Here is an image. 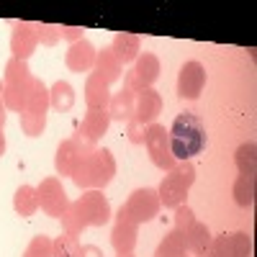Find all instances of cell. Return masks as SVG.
<instances>
[{"instance_id":"f35d334b","label":"cell","mask_w":257,"mask_h":257,"mask_svg":"<svg viewBox=\"0 0 257 257\" xmlns=\"http://www.w3.org/2000/svg\"><path fill=\"white\" fill-rule=\"evenodd\" d=\"M6 155V134H3V128H0V157Z\"/></svg>"},{"instance_id":"83f0119b","label":"cell","mask_w":257,"mask_h":257,"mask_svg":"<svg viewBox=\"0 0 257 257\" xmlns=\"http://www.w3.org/2000/svg\"><path fill=\"white\" fill-rule=\"evenodd\" d=\"M21 118V132H24L26 137L36 139L44 134V128H47V113H36V111H24V113H18Z\"/></svg>"},{"instance_id":"ab89813d","label":"cell","mask_w":257,"mask_h":257,"mask_svg":"<svg viewBox=\"0 0 257 257\" xmlns=\"http://www.w3.org/2000/svg\"><path fill=\"white\" fill-rule=\"evenodd\" d=\"M118 257H134V252H128V254H118Z\"/></svg>"},{"instance_id":"9a60e30c","label":"cell","mask_w":257,"mask_h":257,"mask_svg":"<svg viewBox=\"0 0 257 257\" xmlns=\"http://www.w3.org/2000/svg\"><path fill=\"white\" fill-rule=\"evenodd\" d=\"M108 126H111L108 111H88V113H85V118H82V123H80V132L75 137H80L82 142H88V144L95 147L105 137Z\"/></svg>"},{"instance_id":"7402d4cb","label":"cell","mask_w":257,"mask_h":257,"mask_svg":"<svg viewBox=\"0 0 257 257\" xmlns=\"http://www.w3.org/2000/svg\"><path fill=\"white\" fill-rule=\"evenodd\" d=\"M134 105H137V95L132 90L121 88L118 93H111V103H108V116L111 121H132L134 118Z\"/></svg>"},{"instance_id":"6da1fadb","label":"cell","mask_w":257,"mask_h":257,"mask_svg":"<svg viewBox=\"0 0 257 257\" xmlns=\"http://www.w3.org/2000/svg\"><path fill=\"white\" fill-rule=\"evenodd\" d=\"M170 137V149L173 157L178 162H190L196 155H201L206 144H208V134H206V123L190 111H183L175 116L173 126L167 128Z\"/></svg>"},{"instance_id":"3957f363","label":"cell","mask_w":257,"mask_h":257,"mask_svg":"<svg viewBox=\"0 0 257 257\" xmlns=\"http://www.w3.org/2000/svg\"><path fill=\"white\" fill-rule=\"evenodd\" d=\"M193 183H196V165L193 162H178L173 170H167V175L162 178V183L157 188L160 203L165 208L183 206L190 188H193Z\"/></svg>"},{"instance_id":"e0dca14e","label":"cell","mask_w":257,"mask_h":257,"mask_svg":"<svg viewBox=\"0 0 257 257\" xmlns=\"http://www.w3.org/2000/svg\"><path fill=\"white\" fill-rule=\"evenodd\" d=\"M85 103H88V111H108L111 85L95 72H90L88 80H85Z\"/></svg>"},{"instance_id":"2e32d148","label":"cell","mask_w":257,"mask_h":257,"mask_svg":"<svg viewBox=\"0 0 257 257\" xmlns=\"http://www.w3.org/2000/svg\"><path fill=\"white\" fill-rule=\"evenodd\" d=\"M162 113V95L155 88H147L142 93H137V105H134V118L144 126L155 123L157 116Z\"/></svg>"},{"instance_id":"ac0fdd59","label":"cell","mask_w":257,"mask_h":257,"mask_svg":"<svg viewBox=\"0 0 257 257\" xmlns=\"http://www.w3.org/2000/svg\"><path fill=\"white\" fill-rule=\"evenodd\" d=\"M137 242H139V226L132 224V221L116 219V224H113V229H111V247L116 249V254L134 252Z\"/></svg>"},{"instance_id":"484cf974","label":"cell","mask_w":257,"mask_h":257,"mask_svg":"<svg viewBox=\"0 0 257 257\" xmlns=\"http://www.w3.org/2000/svg\"><path fill=\"white\" fill-rule=\"evenodd\" d=\"M234 165H237L239 175H254L257 170V147L254 142H244L237 147V152H234Z\"/></svg>"},{"instance_id":"7a4b0ae2","label":"cell","mask_w":257,"mask_h":257,"mask_svg":"<svg viewBox=\"0 0 257 257\" xmlns=\"http://www.w3.org/2000/svg\"><path fill=\"white\" fill-rule=\"evenodd\" d=\"M116 178V157L108 147H95L72 173V183L80 190H103Z\"/></svg>"},{"instance_id":"60d3db41","label":"cell","mask_w":257,"mask_h":257,"mask_svg":"<svg viewBox=\"0 0 257 257\" xmlns=\"http://www.w3.org/2000/svg\"><path fill=\"white\" fill-rule=\"evenodd\" d=\"M203 257H211V254H203Z\"/></svg>"},{"instance_id":"4dcf8cb0","label":"cell","mask_w":257,"mask_h":257,"mask_svg":"<svg viewBox=\"0 0 257 257\" xmlns=\"http://www.w3.org/2000/svg\"><path fill=\"white\" fill-rule=\"evenodd\" d=\"M59 221H62V231H64V234H72V237H80V234L88 229V226L82 224L80 213H77V208H75L72 203L67 206V211L62 213V219H59Z\"/></svg>"},{"instance_id":"603a6c76","label":"cell","mask_w":257,"mask_h":257,"mask_svg":"<svg viewBox=\"0 0 257 257\" xmlns=\"http://www.w3.org/2000/svg\"><path fill=\"white\" fill-rule=\"evenodd\" d=\"M75 100H77L75 88H72L67 80H57L52 88H49V108H54L59 113L72 111L75 108Z\"/></svg>"},{"instance_id":"d4e9b609","label":"cell","mask_w":257,"mask_h":257,"mask_svg":"<svg viewBox=\"0 0 257 257\" xmlns=\"http://www.w3.org/2000/svg\"><path fill=\"white\" fill-rule=\"evenodd\" d=\"M231 196L234 203L239 208H252L254 206V196H257V180L254 175H239L231 185Z\"/></svg>"},{"instance_id":"30bf717a","label":"cell","mask_w":257,"mask_h":257,"mask_svg":"<svg viewBox=\"0 0 257 257\" xmlns=\"http://www.w3.org/2000/svg\"><path fill=\"white\" fill-rule=\"evenodd\" d=\"M211 257H252V237L247 231H224L211 239Z\"/></svg>"},{"instance_id":"f1b7e54d","label":"cell","mask_w":257,"mask_h":257,"mask_svg":"<svg viewBox=\"0 0 257 257\" xmlns=\"http://www.w3.org/2000/svg\"><path fill=\"white\" fill-rule=\"evenodd\" d=\"M80 239L72 237V234H59V237L52 239V257H77L80 254Z\"/></svg>"},{"instance_id":"5b68a950","label":"cell","mask_w":257,"mask_h":257,"mask_svg":"<svg viewBox=\"0 0 257 257\" xmlns=\"http://www.w3.org/2000/svg\"><path fill=\"white\" fill-rule=\"evenodd\" d=\"M85 226H105L111 221V203L103 196V190H82V196L72 201Z\"/></svg>"},{"instance_id":"ba28073f","label":"cell","mask_w":257,"mask_h":257,"mask_svg":"<svg viewBox=\"0 0 257 257\" xmlns=\"http://www.w3.org/2000/svg\"><path fill=\"white\" fill-rule=\"evenodd\" d=\"M93 144L82 142L80 137H70V139H62L59 147H57V155H54V170L57 175L62 178H72L75 167L93 152Z\"/></svg>"},{"instance_id":"d6a6232c","label":"cell","mask_w":257,"mask_h":257,"mask_svg":"<svg viewBox=\"0 0 257 257\" xmlns=\"http://www.w3.org/2000/svg\"><path fill=\"white\" fill-rule=\"evenodd\" d=\"M36 34H39V44L44 47H57V41L62 39L57 24H36Z\"/></svg>"},{"instance_id":"ffe728a7","label":"cell","mask_w":257,"mask_h":257,"mask_svg":"<svg viewBox=\"0 0 257 257\" xmlns=\"http://www.w3.org/2000/svg\"><path fill=\"white\" fill-rule=\"evenodd\" d=\"M34 75L24 82H16V85H3V103L8 111H16V113H24L26 111V103H29V95H31V88H34Z\"/></svg>"},{"instance_id":"e575fe53","label":"cell","mask_w":257,"mask_h":257,"mask_svg":"<svg viewBox=\"0 0 257 257\" xmlns=\"http://www.w3.org/2000/svg\"><path fill=\"white\" fill-rule=\"evenodd\" d=\"M193 221H196V213H193V208L190 206H178L175 208V231H183L185 226H190Z\"/></svg>"},{"instance_id":"1f68e13d","label":"cell","mask_w":257,"mask_h":257,"mask_svg":"<svg viewBox=\"0 0 257 257\" xmlns=\"http://www.w3.org/2000/svg\"><path fill=\"white\" fill-rule=\"evenodd\" d=\"M21 257H52V239L47 234H36Z\"/></svg>"},{"instance_id":"d590c367","label":"cell","mask_w":257,"mask_h":257,"mask_svg":"<svg viewBox=\"0 0 257 257\" xmlns=\"http://www.w3.org/2000/svg\"><path fill=\"white\" fill-rule=\"evenodd\" d=\"M59 34H62V39H70L72 41V44H75V41H80V39H85L82 34V26H59Z\"/></svg>"},{"instance_id":"9c48e42d","label":"cell","mask_w":257,"mask_h":257,"mask_svg":"<svg viewBox=\"0 0 257 257\" xmlns=\"http://www.w3.org/2000/svg\"><path fill=\"white\" fill-rule=\"evenodd\" d=\"M39 193V208L52 219H62V213L67 211L70 198H67V190H64L59 178H44L36 188Z\"/></svg>"},{"instance_id":"74e56055","label":"cell","mask_w":257,"mask_h":257,"mask_svg":"<svg viewBox=\"0 0 257 257\" xmlns=\"http://www.w3.org/2000/svg\"><path fill=\"white\" fill-rule=\"evenodd\" d=\"M6 103H3V82H0V128H6Z\"/></svg>"},{"instance_id":"f546056e","label":"cell","mask_w":257,"mask_h":257,"mask_svg":"<svg viewBox=\"0 0 257 257\" xmlns=\"http://www.w3.org/2000/svg\"><path fill=\"white\" fill-rule=\"evenodd\" d=\"M31 77V67L29 62L24 59H8L6 62V70H3V85H16V82H24Z\"/></svg>"},{"instance_id":"52a82bcc","label":"cell","mask_w":257,"mask_h":257,"mask_svg":"<svg viewBox=\"0 0 257 257\" xmlns=\"http://www.w3.org/2000/svg\"><path fill=\"white\" fill-rule=\"evenodd\" d=\"M144 147L149 152V160H152L155 167H160L162 173L173 170L178 165V160L173 157V149H170V137H167V128L162 123H149L147 126V139H144Z\"/></svg>"},{"instance_id":"8d00e7d4","label":"cell","mask_w":257,"mask_h":257,"mask_svg":"<svg viewBox=\"0 0 257 257\" xmlns=\"http://www.w3.org/2000/svg\"><path fill=\"white\" fill-rule=\"evenodd\" d=\"M77 257H105V254H103V249L95 247V244H82Z\"/></svg>"},{"instance_id":"7c38bea8","label":"cell","mask_w":257,"mask_h":257,"mask_svg":"<svg viewBox=\"0 0 257 257\" xmlns=\"http://www.w3.org/2000/svg\"><path fill=\"white\" fill-rule=\"evenodd\" d=\"M36 47H39L36 24L34 21H16L13 34H11V57L29 62V57L36 52Z\"/></svg>"},{"instance_id":"277c9868","label":"cell","mask_w":257,"mask_h":257,"mask_svg":"<svg viewBox=\"0 0 257 257\" xmlns=\"http://www.w3.org/2000/svg\"><path fill=\"white\" fill-rule=\"evenodd\" d=\"M162 203H160V196H157V188H137L132 196H128L121 208L116 211V219H123V221H132L137 226L152 221L157 213H160Z\"/></svg>"},{"instance_id":"836d02e7","label":"cell","mask_w":257,"mask_h":257,"mask_svg":"<svg viewBox=\"0 0 257 257\" xmlns=\"http://www.w3.org/2000/svg\"><path fill=\"white\" fill-rule=\"evenodd\" d=\"M126 139L132 142V144H144V139H147V126L139 123L137 118L126 121Z\"/></svg>"},{"instance_id":"8fae6325","label":"cell","mask_w":257,"mask_h":257,"mask_svg":"<svg viewBox=\"0 0 257 257\" xmlns=\"http://www.w3.org/2000/svg\"><path fill=\"white\" fill-rule=\"evenodd\" d=\"M206 85V70L198 59L185 62L178 72V95L183 100H198Z\"/></svg>"},{"instance_id":"8992f818","label":"cell","mask_w":257,"mask_h":257,"mask_svg":"<svg viewBox=\"0 0 257 257\" xmlns=\"http://www.w3.org/2000/svg\"><path fill=\"white\" fill-rule=\"evenodd\" d=\"M157 77H160V57L152 54V52H144V54L137 57L134 67L123 75V88L137 95L147 88H152L157 82Z\"/></svg>"},{"instance_id":"cb8c5ba5","label":"cell","mask_w":257,"mask_h":257,"mask_svg":"<svg viewBox=\"0 0 257 257\" xmlns=\"http://www.w3.org/2000/svg\"><path fill=\"white\" fill-rule=\"evenodd\" d=\"M13 211L18 213V216H34V213L39 211V193L34 185H18L16 193H13Z\"/></svg>"},{"instance_id":"5bb4252c","label":"cell","mask_w":257,"mask_h":257,"mask_svg":"<svg viewBox=\"0 0 257 257\" xmlns=\"http://www.w3.org/2000/svg\"><path fill=\"white\" fill-rule=\"evenodd\" d=\"M95 54H98V49L93 47V41L80 39L75 44H70L67 54H64V64H67L70 72H77V75L90 72L93 64H95Z\"/></svg>"},{"instance_id":"44dd1931","label":"cell","mask_w":257,"mask_h":257,"mask_svg":"<svg viewBox=\"0 0 257 257\" xmlns=\"http://www.w3.org/2000/svg\"><path fill=\"white\" fill-rule=\"evenodd\" d=\"M113 54L118 57L121 64H132L137 62L139 52H142V39L137 34H128V31H121L113 36V44H111Z\"/></svg>"},{"instance_id":"4316f807","label":"cell","mask_w":257,"mask_h":257,"mask_svg":"<svg viewBox=\"0 0 257 257\" xmlns=\"http://www.w3.org/2000/svg\"><path fill=\"white\" fill-rule=\"evenodd\" d=\"M155 257H190V254H188V249H185V244L180 239V234L173 229L170 234H165L162 242L157 244Z\"/></svg>"},{"instance_id":"4fadbf2b","label":"cell","mask_w":257,"mask_h":257,"mask_svg":"<svg viewBox=\"0 0 257 257\" xmlns=\"http://www.w3.org/2000/svg\"><path fill=\"white\" fill-rule=\"evenodd\" d=\"M178 234H180V239H183V244H185V249H188L190 257H203V254H208L213 234H211V229H208L203 221L196 219L190 226H185V229L178 231Z\"/></svg>"},{"instance_id":"d6986e66","label":"cell","mask_w":257,"mask_h":257,"mask_svg":"<svg viewBox=\"0 0 257 257\" xmlns=\"http://www.w3.org/2000/svg\"><path fill=\"white\" fill-rule=\"evenodd\" d=\"M93 72H95L98 77H103L108 85H113V82H118V80L123 77V64L118 62V57L113 54L111 47H103V49H98V54H95Z\"/></svg>"}]
</instances>
